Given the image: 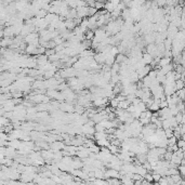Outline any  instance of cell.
I'll return each mask as SVG.
<instances>
[{
    "instance_id": "cell-1",
    "label": "cell",
    "mask_w": 185,
    "mask_h": 185,
    "mask_svg": "<svg viewBox=\"0 0 185 185\" xmlns=\"http://www.w3.org/2000/svg\"><path fill=\"white\" fill-rule=\"evenodd\" d=\"M108 178H121L120 176V171L116 169H113V168H110V169H108L107 171H105V179H108Z\"/></svg>"
},
{
    "instance_id": "cell-2",
    "label": "cell",
    "mask_w": 185,
    "mask_h": 185,
    "mask_svg": "<svg viewBox=\"0 0 185 185\" xmlns=\"http://www.w3.org/2000/svg\"><path fill=\"white\" fill-rule=\"evenodd\" d=\"M170 63H171V59H170L169 57H161L159 60V62H158V66H159V68H160V67H164V66H166V65H168Z\"/></svg>"
},
{
    "instance_id": "cell-3",
    "label": "cell",
    "mask_w": 185,
    "mask_h": 185,
    "mask_svg": "<svg viewBox=\"0 0 185 185\" xmlns=\"http://www.w3.org/2000/svg\"><path fill=\"white\" fill-rule=\"evenodd\" d=\"M60 107L63 112H74V107L69 103H64V104H61Z\"/></svg>"
},
{
    "instance_id": "cell-4",
    "label": "cell",
    "mask_w": 185,
    "mask_h": 185,
    "mask_svg": "<svg viewBox=\"0 0 185 185\" xmlns=\"http://www.w3.org/2000/svg\"><path fill=\"white\" fill-rule=\"evenodd\" d=\"M143 60H144V62L146 63V64H150L152 62L154 61V57L150 54V53H148V52H146V53H144L143 54Z\"/></svg>"
},
{
    "instance_id": "cell-5",
    "label": "cell",
    "mask_w": 185,
    "mask_h": 185,
    "mask_svg": "<svg viewBox=\"0 0 185 185\" xmlns=\"http://www.w3.org/2000/svg\"><path fill=\"white\" fill-rule=\"evenodd\" d=\"M130 104H131V102H130L128 98H127V100H124V101H121V102H119L118 107H117V108H122V109H127V108L130 106Z\"/></svg>"
},
{
    "instance_id": "cell-6",
    "label": "cell",
    "mask_w": 185,
    "mask_h": 185,
    "mask_svg": "<svg viewBox=\"0 0 185 185\" xmlns=\"http://www.w3.org/2000/svg\"><path fill=\"white\" fill-rule=\"evenodd\" d=\"M107 183L108 184H119L121 183V180H118V178H108Z\"/></svg>"
},
{
    "instance_id": "cell-7",
    "label": "cell",
    "mask_w": 185,
    "mask_h": 185,
    "mask_svg": "<svg viewBox=\"0 0 185 185\" xmlns=\"http://www.w3.org/2000/svg\"><path fill=\"white\" fill-rule=\"evenodd\" d=\"M161 176L162 175L159 174V173H157V172H153V179H154V182H159V180L161 179Z\"/></svg>"
},
{
    "instance_id": "cell-8",
    "label": "cell",
    "mask_w": 185,
    "mask_h": 185,
    "mask_svg": "<svg viewBox=\"0 0 185 185\" xmlns=\"http://www.w3.org/2000/svg\"><path fill=\"white\" fill-rule=\"evenodd\" d=\"M176 145L179 146V148H184V147H185V141L183 139L178 140V142H176Z\"/></svg>"
},
{
    "instance_id": "cell-9",
    "label": "cell",
    "mask_w": 185,
    "mask_h": 185,
    "mask_svg": "<svg viewBox=\"0 0 185 185\" xmlns=\"http://www.w3.org/2000/svg\"><path fill=\"white\" fill-rule=\"evenodd\" d=\"M179 170H180V173L183 176H185V164H181L179 166Z\"/></svg>"
},
{
    "instance_id": "cell-10",
    "label": "cell",
    "mask_w": 185,
    "mask_h": 185,
    "mask_svg": "<svg viewBox=\"0 0 185 185\" xmlns=\"http://www.w3.org/2000/svg\"><path fill=\"white\" fill-rule=\"evenodd\" d=\"M181 139H183L185 141V133L184 134H182V138H181Z\"/></svg>"
}]
</instances>
